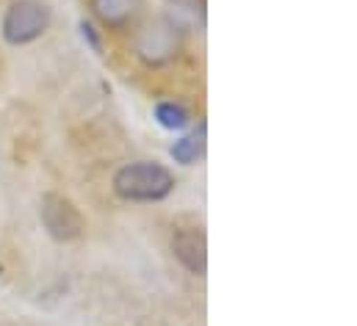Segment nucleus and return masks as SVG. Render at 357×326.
I'll return each mask as SVG.
<instances>
[{"label": "nucleus", "mask_w": 357, "mask_h": 326, "mask_svg": "<svg viewBox=\"0 0 357 326\" xmlns=\"http://www.w3.org/2000/svg\"><path fill=\"white\" fill-rule=\"evenodd\" d=\"M172 191H175L172 171L155 161L128 163L114 174V194L125 202H161Z\"/></svg>", "instance_id": "nucleus-1"}, {"label": "nucleus", "mask_w": 357, "mask_h": 326, "mask_svg": "<svg viewBox=\"0 0 357 326\" xmlns=\"http://www.w3.org/2000/svg\"><path fill=\"white\" fill-rule=\"evenodd\" d=\"M50 28V8L42 0H14L3 14V39L14 47L36 42Z\"/></svg>", "instance_id": "nucleus-2"}, {"label": "nucleus", "mask_w": 357, "mask_h": 326, "mask_svg": "<svg viewBox=\"0 0 357 326\" xmlns=\"http://www.w3.org/2000/svg\"><path fill=\"white\" fill-rule=\"evenodd\" d=\"M180 33L178 28L167 20V17H158V20H150L147 25H142L133 36V50L136 56L150 64V67H161L167 61H172L180 50Z\"/></svg>", "instance_id": "nucleus-3"}, {"label": "nucleus", "mask_w": 357, "mask_h": 326, "mask_svg": "<svg viewBox=\"0 0 357 326\" xmlns=\"http://www.w3.org/2000/svg\"><path fill=\"white\" fill-rule=\"evenodd\" d=\"M39 219H42V227L47 230V235L53 241H59V244H70V241L81 238V233L86 227L81 210L75 208V202L61 196V194H53V191L42 196Z\"/></svg>", "instance_id": "nucleus-4"}, {"label": "nucleus", "mask_w": 357, "mask_h": 326, "mask_svg": "<svg viewBox=\"0 0 357 326\" xmlns=\"http://www.w3.org/2000/svg\"><path fill=\"white\" fill-rule=\"evenodd\" d=\"M172 251H175L180 265L188 274L205 277V271H208V244H205V233L199 227L175 230V235H172Z\"/></svg>", "instance_id": "nucleus-5"}, {"label": "nucleus", "mask_w": 357, "mask_h": 326, "mask_svg": "<svg viewBox=\"0 0 357 326\" xmlns=\"http://www.w3.org/2000/svg\"><path fill=\"white\" fill-rule=\"evenodd\" d=\"M94 17L108 28V31H122L128 28L139 11H142V0H89Z\"/></svg>", "instance_id": "nucleus-6"}, {"label": "nucleus", "mask_w": 357, "mask_h": 326, "mask_svg": "<svg viewBox=\"0 0 357 326\" xmlns=\"http://www.w3.org/2000/svg\"><path fill=\"white\" fill-rule=\"evenodd\" d=\"M164 17L180 33H199L205 28V0H169Z\"/></svg>", "instance_id": "nucleus-7"}, {"label": "nucleus", "mask_w": 357, "mask_h": 326, "mask_svg": "<svg viewBox=\"0 0 357 326\" xmlns=\"http://www.w3.org/2000/svg\"><path fill=\"white\" fill-rule=\"evenodd\" d=\"M172 158L183 166H191L194 161H199L202 158V153H205V122H199L197 125V130H191L188 136H183L180 141L172 144Z\"/></svg>", "instance_id": "nucleus-8"}, {"label": "nucleus", "mask_w": 357, "mask_h": 326, "mask_svg": "<svg viewBox=\"0 0 357 326\" xmlns=\"http://www.w3.org/2000/svg\"><path fill=\"white\" fill-rule=\"evenodd\" d=\"M155 119L167 130H183L191 116H188V111L180 102H158L155 105Z\"/></svg>", "instance_id": "nucleus-9"}, {"label": "nucleus", "mask_w": 357, "mask_h": 326, "mask_svg": "<svg viewBox=\"0 0 357 326\" xmlns=\"http://www.w3.org/2000/svg\"><path fill=\"white\" fill-rule=\"evenodd\" d=\"M81 31H84V39L89 42L91 47L100 53V39H97V33H94V28H91L89 22H81Z\"/></svg>", "instance_id": "nucleus-10"}]
</instances>
